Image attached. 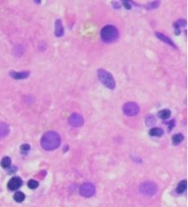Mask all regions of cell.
Instances as JSON below:
<instances>
[{"mask_svg": "<svg viewBox=\"0 0 188 207\" xmlns=\"http://www.w3.org/2000/svg\"><path fill=\"white\" fill-rule=\"evenodd\" d=\"M174 124H175V122H174V120H172L170 123H169V129L171 130L173 127H174Z\"/></svg>", "mask_w": 188, "mask_h": 207, "instance_id": "cell-24", "label": "cell"}, {"mask_svg": "<svg viewBox=\"0 0 188 207\" xmlns=\"http://www.w3.org/2000/svg\"><path fill=\"white\" fill-rule=\"evenodd\" d=\"M63 26L61 19H57L55 21V27H54V34L56 37H62L63 35Z\"/></svg>", "mask_w": 188, "mask_h": 207, "instance_id": "cell-9", "label": "cell"}, {"mask_svg": "<svg viewBox=\"0 0 188 207\" xmlns=\"http://www.w3.org/2000/svg\"><path fill=\"white\" fill-rule=\"evenodd\" d=\"M158 117L161 119H167L171 117V111L169 109H162V110L159 111Z\"/></svg>", "mask_w": 188, "mask_h": 207, "instance_id": "cell-13", "label": "cell"}, {"mask_svg": "<svg viewBox=\"0 0 188 207\" xmlns=\"http://www.w3.org/2000/svg\"><path fill=\"white\" fill-rule=\"evenodd\" d=\"M185 190H186V180H182V181H180L178 183L176 191H177L178 193H184Z\"/></svg>", "mask_w": 188, "mask_h": 207, "instance_id": "cell-15", "label": "cell"}, {"mask_svg": "<svg viewBox=\"0 0 188 207\" xmlns=\"http://www.w3.org/2000/svg\"><path fill=\"white\" fill-rule=\"evenodd\" d=\"M28 186H29V188L34 190V189L38 188V186H39V182H38L37 180H29V182H28Z\"/></svg>", "mask_w": 188, "mask_h": 207, "instance_id": "cell-21", "label": "cell"}, {"mask_svg": "<svg viewBox=\"0 0 188 207\" xmlns=\"http://www.w3.org/2000/svg\"><path fill=\"white\" fill-rule=\"evenodd\" d=\"M159 5H160V2H158V1H155V2H152V3H150V4L147 6V9L151 10V9L156 8H158V7H159Z\"/></svg>", "mask_w": 188, "mask_h": 207, "instance_id": "cell-22", "label": "cell"}, {"mask_svg": "<svg viewBox=\"0 0 188 207\" xmlns=\"http://www.w3.org/2000/svg\"><path fill=\"white\" fill-rule=\"evenodd\" d=\"M149 134L151 136H161L163 134V130L160 127H153L150 130Z\"/></svg>", "mask_w": 188, "mask_h": 207, "instance_id": "cell-14", "label": "cell"}, {"mask_svg": "<svg viewBox=\"0 0 188 207\" xmlns=\"http://www.w3.org/2000/svg\"><path fill=\"white\" fill-rule=\"evenodd\" d=\"M61 144V137L54 131L46 132L40 140V145L45 150L56 149Z\"/></svg>", "mask_w": 188, "mask_h": 207, "instance_id": "cell-1", "label": "cell"}, {"mask_svg": "<svg viewBox=\"0 0 188 207\" xmlns=\"http://www.w3.org/2000/svg\"><path fill=\"white\" fill-rule=\"evenodd\" d=\"M183 136L182 134H175L173 136V144L178 145L183 141Z\"/></svg>", "mask_w": 188, "mask_h": 207, "instance_id": "cell-17", "label": "cell"}, {"mask_svg": "<svg viewBox=\"0 0 188 207\" xmlns=\"http://www.w3.org/2000/svg\"><path fill=\"white\" fill-rule=\"evenodd\" d=\"M15 171H16V167H13V168H11V169L9 170L8 173H11V172H15Z\"/></svg>", "mask_w": 188, "mask_h": 207, "instance_id": "cell-25", "label": "cell"}, {"mask_svg": "<svg viewBox=\"0 0 188 207\" xmlns=\"http://www.w3.org/2000/svg\"><path fill=\"white\" fill-rule=\"evenodd\" d=\"M9 133V127L5 122H0V137H5Z\"/></svg>", "mask_w": 188, "mask_h": 207, "instance_id": "cell-12", "label": "cell"}, {"mask_svg": "<svg viewBox=\"0 0 188 207\" xmlns=\"http://www.w3.org/2000/svg\"><path fill=\"white\" fill-rule=\"evenodd\" d=\"M80 194L84 197H91L93 196L94 194H95L96 193V188L95 186H94V184H92V183L90 182H85V183H83V184L81 185L80 187Z\"/></svg>", "mask_w": 188, "mask_h": 207, "instance_id": "cell-6", "label": "cell"}, {"mask_svg": "<svg viewBox=\"0 0 188 207\" xmlns=\"http://www.w3.org/2000/svg\"><path fill=\"white\" fill-rule=\"evenodd\" d=\"M14 200L18 202H21L25 200V194L21 193V192H17L15 194H14Z\"/></svg>", "mask_w": 188, "mask_h": 207, "instance_id": "cell-18", "label": "cell"}, {"mask_svg": "<svg viewBox=\"0 0 188 207\" xmlns=\"http://www.w3.org/2000/svg\"><path fill=\"white\" fill-rule=\"evenodd\" d=\"M139 192L142 193L143 195L146 196H152L157 193V186L155 183L151 181H145L142 182L139 185Z\"/></svg>", "mask_w": 188, "mask_h": 207, "instance_id": "cell-4", "label": "cell"}, {"mask_svg": "<svg viewBox=\"0 0 188 207\" xmlns=\"http://www.w3.org/2000/svg\"><path fill=\"white\" fill-rule=\"evenodd\" d=\"M69 124L71 125L72 127H82L84 123V118L81 116L80 114L78 113H74L72 114L71 116L69 117Z\"/></svg>", "mask_w": 188, "mask_h": 207, "instance_id": "cell-7", "label": "cell"}, {"mask_svg": "<svg viewBox=\"0 0 188 207\" xmlns=\"http://www.w3.org/2000/svg\"><path fill=\"white\" fill-rule=\"evenodd\" d=\"M145 122H146V125L148 127H153L156 123V120L154 118L153 116H151V114H149V116L146 117V119H145Z\"/></svg>", "mask_w": 188, "mask_h": 207, "instance_id": "cell-19", "label": "cell"}, {"mask_svg": "<svg viewBox=\"0 0 188 207\" xmlns=\"http://www.w3.org/2000/svg\"><path fill=\"white\" fill-rule=\"evenodd\" d=\"M30 146L29 144H23L20 147V151L23 155H27L28 152L30 151Z\"/></svg>", "mask_w": 188, "mask_h": 207, "instance_id": "cell-20", "label": "cell"}, {"mask_svg": "<svg viewBox=\"0 0 188 207\" xmlns=\"http://www.w3.org/2000/svg\"><path fill=\"white\" fill-rule=\"evenodd\" d=\"M9 74H10V76H11L12 78H14V79H16V80H20V79H26V78H28L29 75H30V73H29V72L17 73V72L12 71V72L9 73Z\"/></svg>", "mask_w": 188, "mask_h": 207, "instance_id": "cell-11", "label": "cell"}, {"mask_svg": "<svg viewBox=\"0 0 188 207\" xmlns=\"http://www.w3.org/2000/svg\"><path fill=\"white\" fill-rule=\"evenodd\" d=\"M122 4L126 8V9H130L131 8V6H130V4H129V1H122Z\"/></svg>", "mask_w": 188, "mask_h": 207, "instance_id": "cell-23", "label": "cell"}, {"mask_svg": "<svg viewBox=\"0 0 188 207\" xmlns=\"http://www.w3.org/2000/svg\"><path fill=\"white\" fill-rule=\"evenodd\" d=\"M100 36L103 41L105 42H112L116 39H117L119 34L117 29L112 25H107L105 26L101 31H100Z\"/></svg>", "mask_w": 188, "mask_h": 207, "instance_id": "cell-2", "label": "cell"}, {"mask_svg": "<svg viewBox=\"0 0 188 207\" xmlns=\"http://www.w3.org/2000/svg\"><path fill=\"white\" fill-rule=\"evenodd\" d=\"M123 112L126 116L133 117V116H136V114H139V107L134 102H128L123 105Z\"/></svg>", "mask_w": 188, "mask_h": 207, "instance_id": "cell-5", "label": "cell"}, {"mask_svg": "<svg viewBox=\"0 0 188 207\" xmlns=\"http://www.w3.org/2000/svg\"><path fill=\"white\" fill-rule=\"evenodd\" d=\"M97 76L99 81L107 88L110 90L115 89L116 87V82L112 76V74L108 72H107L104 69H98L97 70Z\"/></svg>", "mask_w": 188, "mask_h": 207, "instance_id": "cell-3", "label": "cell"}, {"mask_svg": "<svg viewBox=\"0 0 188 207\" xmlns=\"http://www.w3.org/2000/svg\"><path fill=\"white\" fill-rule=\"evenodd\" d=\"M22 185V180L19 177H13L8 183V188L10 191H16Z\"/></svg>", "mask_w": 188, "mask_h": 207, "instance_id": "cell-8", "label": "cell"}, {"mask_svg": "<svg viewBox=\"0 0 188 207\" xmlns=\"http://www.w3.org/2000/svg\"><path fill=\"white\" fill-rule=\"evenodd\" d=\"M155 36H156L159 39H161V41L167 43L168 45L172 46V47H174V48H176L175 44L173 42V40H172L169 37H167V36H165V35H163L162 33H160V32H155Z\"/></svg>", "mask_w": 188, "mask_h": 207, "instance_id": "cell-10", "label": "cell"}, {"mask_svg": "<svg viewBox=\"0 0 188 207\" xmlns=\"http://www.w3.org/2000/svg\"><path fill=\"white\" fill-rule=\"evenodd\" d=\"M11 165V159L9 157H4L1 160V166L4 168V169H7V168H9Z\"/></svg>", "mask_w": 188, "mask_h": 207, "instance_id": "cell-16", "label": "cell"}]
</instances>
